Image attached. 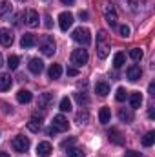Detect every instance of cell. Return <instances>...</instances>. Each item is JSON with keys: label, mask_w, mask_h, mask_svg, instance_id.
Instances as JSON below:
<instances>
[{"label": "cell", "mask_w": 155, "mask_h": 157, "mask_svg": "<svg viewBox=\"0 0 155 157\" xmlns=\"http://www.w3.org/2000/svg\"><path fill=\"white\" fill-rule=\"evenodd\" d=\"M71 39L75 40L77 44L80 46H89V42H91V31L88 29V28H77L73 33H71Z\"/></svg>", "instance_id": "cell-1"}, {"label": "cell", "mask_w": 155, "mask_h": 157, "mask_svg": "<svg viewBox=\"0 0 155 157\" xmlns=\"http://www.w3.org/2000/svg\"><path fill=\"white\" fill-rule=\"evenodd\" d=\"M57 46H55V40L53 37H49V35H44L42 39H40V51L46 55V57H53L55 55V49Z\"/></svg>", "instance_id": "cell-2"}, {"label": "cell", "mask_w": 155, "mask_h": 157, "mask_svg": "<svg viewBox=\"0 0 155 157\" xmlns=\"http://www.w3.org/2000/svg\"><path fill=\"white\" fill-rule=\"evenodd\" d=\"M97 40H99V44H97V55H99V59H106L110 55V46L104 42L106 40V31H99Z\"/></svg>", "instance_id": "cell-3"}, {"label": "cell", "mask_w": 155, "mask_h": 157, "mask_svg": "<svg viewBox=\"0 0 155 157\" xmlns=\"http://www.w3.org/2000/svg\"><path fill=\"white\" fill-rule=\"evenodd\" d=\"M11 146H13V150H15V152L24 154V152H28V150H29L31 143H29V139H28V137H24V135H17V137L13 139Z\"/></svg>", "instance_id": "cell-4"}, {"label": "cell", "mask_w": 155, "mask_h": 157, "mask_svg": "<svg viewBox=\"0 0 155 157\" xmlns=\"http://www.w3.org/2000/svg\"><path fill=\"white\" fill-rule=\"evenodd\" d=\"M88 59H89V55H88V51L86 49H75L73 53H71V64H75L77 68H82L84 64H88Z\"/></svg>", "instance_id": "cell-5"}, {"label": "cell", "mask_w": 155, "mask_h": 157, "mask_svg": "<svg viewBox=\"0 0 155 157\" xmlns=\"http://www.w3.org/2000/svg\"><path fill=\"white\" fill-rule=\"evenodd\" d=\"M59 26H60L62 31H68V29L73 26V15H71L70 11L60 13V15H59Z\"/></svg>", "instance_id": "cell-6"}, {"label": "cell", "mask_w": 155, "mask_h": 157, "mask_svg": "<svg viewBox=\"0 0 155 157\" xmlns=\"http://www.w3.org/2000/svg\"><path fill=\"white\" fill-rule=\"evenodd\" d=\"M104 17H106V22L115 28L117 26V11H115V6L113 4H106L104 6Z\"/></svg>", "instance_id": "cell-7"}, {"label": "cell", "mask_w": 155, "mask_h": 157, "mask_svg": "<svg viewBox=\"0 0 155 157\" xmlns=\"http://www.w3.org/2000/svg\"><path fill=\"white\" fill-rule=\"evenodd\" d=\"M53 128L57 132H66L70 128V122H68V119L64 117V115H55L53 117Z\"/></svg>", "instance_id": "cell-8"}, {"label": "cell", "mask_w": 155, "mask_h": 157, "mask_svg": "<svg viewBox=\"0 0 155 157\" xmlns=\"http://www.w3.org/2000/svg\"><path fill=\"white\" fill-rule=\"evenodd\" d=\"M51 152H53V146L47 143V141H42L37 144V157H49L51 155Z\"/></svg>", "instance_id": "cell-9"}, {"label": "cell", "mask_w": 155, "mask_h": 157, "mask_svg": "<svg viewBox=\"0 0 155 157\" xmlns=\"http://www.w3.org/2000/svg\"><path fill=\"white\" fill-rule=\"evenodd\" d=\"M11 15H13V6H11V2L2 0V2H0V18L7 20Z\"/></svg>", "instance_id": "cell-10"}, {"label": "cell", "mask_w": 155, "mask_h": 157, "mask_svg": "<svg viewBox=\"0 0 155 157\" xmlns=\"http://www.w3.org/2000/svg\"><path fill=\"white\" fill-rule=\"evenodd\" d=\"M126 75H128V78L130 80H139V78L142 77V70H141V66H137V64H131L128 70H126Z\"/></svg>", "instance_id": "cell-11"}, {"label": "cell", "mask_w": 155, "mask_h": 157, "mask_svg": "<svg viewBox=\"0 0 155 157\" xmlns=\"http://www.w3.org/2000/svg\"><path fill=\"white\" fill-rule=\"evenodd\" d=\"M51 102H53V93H40V95H39L37 104H39L40 110H47Z\"/></svg>", "instance_id": "cell-12"}, {"label": "cell", "mask_w": 155, "mask_h": 157, "mask_svg": "<svg viewBox=\"0 0 155 157\" xmlns=\"http://www.w3.org/2000/svg\"><path fill=\"white\" fill-rule=\"evenodd\" d=\"M0 44H2L4 48H9V46L13 44V33H11L7 28H2V29H0Z\"/></svg>", "instance_id": "cell-13"}, {"label": "cell", "mask_w": 155, "mask_h": 157, "mask_svg": "<svg viewBox=\"0 0 155 157\" xmlns=\"http://www.w3.org/2000/svg\"><path fill=\"white\" fill-rule=\"evenodd\" d=\"M35 44H37V37H35L33 33H24V35H22L20 46H22L24 49H29V48H33Z\"/></svg>", "instance_id": "cell-14"}, {"label": "cell", "mask_w": 155, "mask_h": 157, "mask_svg": "<svg viewBox=\"0 0 155 157\" xmlns=\"http://www.w3.org/2000/svg\"><path fill=\"white\" fill-rule=\"evenodd\" d=\"M26 24L29 28H37L39 26V13L35 9H28V13H26Z\"/></svg>", "instance_id": "cell-15"}, {"label": "cell", "mask_w": 155, "mask_h": 157, "mask_svg": "<svg viewBox=\"0 0 155 157\" xmlns=\"http://www.w3.org/2000/svg\"><path fill=\"white\" fill-rule=\"evenodd\" d=\"M28 68H29V71H31V73L39 75V73H42V70H44V62H42L40 59H29Z\"/></svg>", "instance_id": "cell-16"}, {"label": "cell", "mask_w": 155, "mask_h": 157, "mask_svg": "<svg viewBox=\"0 0 155 157\" xmlns=\"http://www.w3.org/2000/svg\"><path fill=\"white\" fill-rule=\"evenodd\" d=\"M95 93H97L99 97H106V95L110 93V84H108L106 80H99V82L95 84Z\"/></svg>", "instance_id": "cell-17"}, {"label": "cell", "mask_w": 155, "mask_h": 157, "mask_svg": "<svg viewBox=\"0 0 155 157\" xmlns=\"http://www.w3.org/2000/svg\"><path fill=\"white\" fill-rule=\"evenodd\" d=\"M108 137H110V143H113V144H124V137L117 128H112L108 132Z\"/></svg>", "instance_id": "cell-18"}, {"label": "cell", "mask_w": 155, "mask_h": 157, "mask_svg": "<svg viewBox=\"0 0 155 157\" xmlns=\"http://www.w3.org/2000/svg\"><path fill=\"white\" fill-rule=\"evenodd\" d=\"M13 86V78L9 73H0V91H7Z\"/></svg>", "instance_id": "cell-19"}, {"label": "cell", "mask_w": 155, "mask_h": 157, "mask_svg": "<svg viewBox=\"0 0 155 157\" xmlns=\"http://www.w3.org/2000/svg\"><path fill=\"white\" fill-rule=\"evenodd\" d=\"M31 99H33V95H31L29 90H18V93H17V101H18L20 104H28V102H31Z\"/></svg>", "instance_id": "cell-20"}, {"label": "cell", "mask_w": 155, "mask_h": 157, "mask_svg": "<svg viewBox=\"0 0 155 157\" xmlns=\"http://www.w3.org/2000/svg\"><path fill=\"white\" fill-rule=\"evenodd\" d=\"M130 104H131V110H137V108L142 106V95H141V91H133L130 95Z\"/></svg>", "instance_id": "cell-21"}, {"label": "cell", "mask_w": 155, "mask_h": 157, "mask_svg": "<svg viewBox=\"0 0 155 157\" xmlns=\"http://www.w3.org/2000/svg\"><path fill=\"white\" fill-rule=\"evenodd\" d=\"M28 128H29V132H40V128H42V117H37V115H33V117L29 119V122H28Z\"/></svg>", "instance_id": "cell-22"}, {"label": "cell", "mask_w": 155, "mask_h": 157, "mask_svg": "<svg viewBox=\"0 0 155 157\" xmlns=\"http://www.w3.org/2000/svg\"><path fill=\"white\" fill-rule=\"evenodd\" d=\"M47 75H49V78H59L60 75H62V66L60 64H51L49 66V71H47Z\"/></svg>", "instance_id": "cell-23"}, {"label": "cell", "mask_w": 155, "mask_h": 157, "mask_svg": "<svg viewBox=\"0 0 155 157\" xmlns=\"http://www.w3.org/2000/svg\"><path fill=\"white\" fill-rule=\"evenodd\" d=\"M110 119H112L110 108H100V112H99V121H100V124H108Z\"/></svg>", "instance_id": "cell-24"}, {"label": "cell", "mask_w": 155, "mask_h": 157, "mask_svg": "<svg viewBox=\"0 0 155 157\" xmlns=\"http://www.w3.org/2000/svg\"><path fill=\"white\" fill-rule=\"evenodd\" d=\"M153 143H155V132H148L142 137V146L144 148H150V146H153Z\"/></svg>", "instance_id": "cell-25"}, {"label": "cell", "mask_w": 155, "mask_h": 157, "mask_svg": "<svg viewBox=\"0 0 155 157\" xmlns=\"http://www.w3.org/2000/svg\"><path fill=\"white\" fill-rule=\"evenodd\" d=\"M119 119H120L122 122H131V121H133V112H131V110H124V108H122V110L119 112Z\"/></svg>", "instance_id": "cell-26"}, {"label": "cell", "mask_w": 155, "mask_h": 157, "mask_svg": "<svg viewBox=\"0 0 155 157\" xmlns=\"http://www.w3.org/2000/svg\"><path fill=\"white\" fill-rule=\"evenodd\" d=\"M124 62H126V55H124L122 51L115 53V57H113V66H115V68H122Z\"/></svg>", "instance_id": "cell-27"}, {"label": "cell", "mask_w": 155, "mask_h": 157, "mask_svg": "<svg viewBox=\"0 0 155 157\" xmlns=\"http://www.w3.org/2000/svg\"><path fill=\"white\" fill-rule=\"evenodd\" d=\"M18 64H20V57L18 55H9V59H7L9 70H18Z\"/></svg>", "instance_id": "cell-28"}, {"label": "cell", "mask_w": 155, "mask_h": 157, "mask_svg": "<svg viewBox=\"0 0 155 157\" xmlns=\"http://www.w3.org/2000/svg\"><path fill=\"white\" fill-rule=\"evenodd\" d=\"M130 57H131L133 60H141V59L144 57V53H142L141 48H133V49H130Z\"/></svg>", "instance_id": "cell-29"}, {"label": "cell", "mask_w": 155, "mask_h": 157, "mask_svg": "<svg viewBox=\"0 0 155 157\" xmlns=\"http://www.w3.org/2000/svg\"><path fill=\"white\" fill-rule=\"evenodd\" d=\"M71 110V101L68 97H62L60 99V112H70Z\"/></svg>", "instance_id": "cell-30"}, {"label": "cell", "mask_w": 155, "mask_h": 157, "mask_svg": "<svg viewBox=\"0 0 155 157\" xmlns=\"http://www.w3.org/2000/svg\"><path fill=\"white\" fill-rule=\"evenodd\" d=\"M68 157H86L84 155V152L80 150V148H68Z\"/></svg>", "instance_id": "cell-31"}, {"label": "cell", "mask_w": 155, "mask_h": 157, "mask_svg": "<svg viewBox=\"0 0 155 157\" xmlns=\"http://www.w3.org/2000/svg\"><path fill=\"white\" fill-rule=\"evenodd\" d=\"M119 33H120V37H124V39H128V37H130V33H131V29H130V26H126V24H122V26L119 28Z\"/></svg>", "instance_id": "cell-32"}, {"label": "cell", "mask_w": 155, "mask_h": 157, "mask_svg": "<svg viewBox=\"0 0 155 157\" xmlns=\"http://www.w3.org/2000/svg\"><path fill=\"white\" fill-rule=\"evenodd\" d=\"M77 143V137H68V139H64L62 143H60V146L62 148H70V146H73Z\"/></svg>", "instance_id": "cell-33"}, {"label": "cell", "mask_w": 155, "mask_h": 157, "mask_svg": "<svg viewBox=\"0 0 155 157\" xmlns=\"http://www.w3.org/2000/svg\"><path fill=\"white\" fill-rule=\"evenodd\" d=\"M115 99L119 101V102H122V101H126V90H124V88H117Z\"/></svg>", "instance_id": "cell-34"}, {"label": "cell", "mask_w": 155, "mask_h": 157, "mask_svg": "<svg viewBox=\"0 0 155 157\" xmlns=\"http://www.w3.org/2000/svg\"><path fill=\"white\" fill-rule=\"evenodd\" d=\"M75 101H77L78 104H88V95L86 93H75Z\"/></svg>", "instance_id": "cell-35"}, {"label": "cell", "mask_w": 155, "mask_h": 157, "mask_svg": "<svg viewBox=\"0 0 155 157\" xmlns=\"http://www.w3.org/2000/svg\"><path fill=\"white\" fill-rule=\"evenodd\" d=\"M88 119H89V115H88V112H78V113H77V121L80 122V124L88 122Z\"/></svg>", "instance_id": "cell-36"}, {"label": "cell", "mask_w": 155, "mask_h": 157, "mask_svg": "<svg viewBox=\"0 0 155 157\" xmlns=\"http://www.w3.org/2000/svg\"><path fill=\"white\" fill-rule=\"evenodd\" d=\"M124 157H142L141 152H135V150H126L124 152Z\"/></svg>", "instance_id": "cell-37"}, {"label": "cell", "mask_w": 155, "mask_h": 157, "mask_svg": "<svg viewBox=\"0 0 155 157\" xmlns=\"http://www.w3.org/2000/svg\"><path fill=\"white\" fill-rule=\"evenodd\" d=\"M66 73H68L70 77H75V75H78V70H77V68H68V70H66Z\"/></svg>", "instance_id": "cell-38"}, {"label": "cell", "mask_w": 155, "mask_h": 157, "mask_svg": "<svg viewBox=\"0 0 155 157\" xmlns=\"http://www.w3.org/2000/svg\"><path fill=\"white\" fill-rule=\"evenodd\" d=\"M44 20H46V22H44V26H46V28H51V26H53V22H51V17H49V15H46V17H44Z\"/></svg>", "instance_id": "cell-39"}, {"label": "cell", "mask_w": 155, "mask_h": 157, "mask_svg": "<svg viewBox=\"0 0 155 157\" xmlns=\"http://www.w3.org/2000/svg\"><path fill=\"white\" fill-rule=\"evenodd\" d=\"M78 17H80L82 20H86V18H88V11H78Z\"/></svg>", "instance_id": "cell-40"}, {"label": "cell", "mask_w": 155, "mask_h": 157, "mask_svg": "<svg viewBox=\"0 0 155 157\" xmlns=\"http://www.w3.org/2000/svg\"><path fill=\"white\" fill-rule=\"evenodd\" d=\"M148 90H150V95L153 97V95H155V84H153V82H152V84L148 86Z\"/></svg>", "instance_id": "cell-41"}, {"label": "cell", "mask_w": 155, "mask_h": 157, "mask_svg": "<svg viewBox=\"0 0 155 157\" xmlns=\"http://www.w3.org/2000/svg\"><path fill=\"white\" fill-rule=\"evenodd\" d=\"M60 2H62V4H66V6H71L75 0H60Z\"/></svg>", "instance_id": "cell-42"}, {"label": "cell", "mask_w": 155, "mask_h": 157, "mask_svg": "<svg viewBox=\"0 0 155 157\" xmlns=\"http://www.w3.org/2000/svg\"><path fill=\"white\" fill-rule=\"evenodd\" d=\"M55 132H57V130H55V128H53V126H51V128H49V130H47V135H53V133H55Z\"/></svg>", "instance_id": "cell-43"}, {"label": "cell", "mask_w": 155, "mask_h": 157, "mask_svg": "<svg viewBox=\"0 0 155 157\" xmlns=\"http://www.w3.org/2000/svg\"><path fill=\"white\" fill-rule=\"evenodd\" d=\"M148 115H150V117H152V119L155 117V112H153V108H150V112H148Z\"/></svg>", "instance_id": "cell-44"}, {"label": "cell", "mask_w": 155, "mask_h": 157, "mask_svg": "<svg viewBox=\"0 0 155 157\" xmlns=\"http://www.w3.org/2000/svg\"><path fill=\"white\" fill-rule=\"evenodd\" d=\"M4 66V57H2V53H0V68Z\"/></svg>", "instance_id": "cell-45"}, {"label": "cell", "mask_w": 155, "mask_h": 157, "mask_svg": "<svg viewBox=\"0 0 155 157\" xmlns=\"http://www.w3.org/2000/svg\"><path fill=\"white\" fill-rule=\"evenodd\" d=\"M0 157H9V154H6V152H0Z\"/></svg>", "instance_id": "cell-46"}, {"label": "cell", "mask_w": 155, "mask_h": 157, "mask_svg": "<svg viewBox=\"0 0 155 157\" xmlns=\"http://www.w3.org/2000/svg\"><path fill=\"white\" fill-rule=\"evenodd\" d=\"M22 2H24V0H22Z\"/></svg>", "instance_id": "cell-47"}]
</instances>
